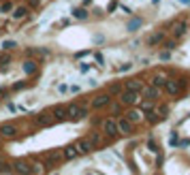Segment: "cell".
<instances>
[{
  "label": "cell",
  "mask_w": 190,
  "mask_h": 175,
  "mask_svg": "<svg viewBox=\"0 0 190 175\" xmlns=\"http://www.w3.org/2000/svg\"><path fill=\"white\" fill-rule=\"evenodd\" d=\"M15 41H2V49H7V51H11V49H15Z\"/></svg>",
  "instance_id": "cell-26"
},
{
  "label": "cell",
  "mask_w": 190,
  "mask_h": 175,
  "mask_svg": "<svg viewBox=\"0 0 190 175\" xmlns=\"http://www.w3.org/2000/svg\"><path fill=\"white\" fill-rule=\"evenodd\" d=\"M88 116V107H79V105H69L66 107V120H73V122H79Z\"/></svg>",
  "instance_id": "cell-1"
},
{
  "label": "cell",
  "mask_w": 190,
  "mask_h": 175,
  "mask_svg": "<svg viewBox=\"0 0 190 175\" xmlns=\"http://www.w3.org/2000/svg\"><path fill=\"white\" fill-rule=\"evenodd\" d=\"M0 139H2V137H0Z\"/></svg>",
  "instance_id": "cell-39"
},
{
  "label": "cell",
  "mask_w": 190,
  "mask_h": 175,
  "mask_svg": "<svg viewBox=\"0 0 190 175\" xmlns=\"http://www.w3.org/2000/svg\"><path fill=\"white\" fill-rule=\"evenodd\" d=\"M120 105H124V107H132V105H137L139 103V92H128V90H124V92L120 94Z\"/></svg>",
  "instance_id": "cell-2"
},
{
  "label": "cell",
  "mask_w": 190,
  "mask_h": 175,
  "mask_svg": "<svg viewBox=\"0 0 190 175\" xmlns=\"http://www.w3.org/2000/svg\"><path fill=\"white\" fill-rule=\"evenodd\" d=\"M177 143H179V139H177V132H175V135L171 137V145H177Z\"/></svg>",
  "instance_id": "cell-31"
},
{
  "label": "cell",
  "mask_w": 190,
  "mask_h": 175,
  "mask_svg": "<svg viewBox=\"0 0 190 175\" xmlns=\"http://www.w3.org/2000/svg\"><path fill=\"white\" fill-rule=\"evenodd\" d=\"M116 124H118V132H120V135H132V124L126 120V117L116 120Z\"/></svg>",
  "instance_id": "cell-7"
},
{
  "label": "cell",
  "mask_w": 190,
  "mask_h": 175,
  "mask_svg": "<svg viewBox=\"0 0 190 175\" xmlns=\"http://www.w3.org/2000/svg\"><path fill=\"white\" fill-rule=\"evenodd\" d=\"M88 139H90V143H92V145H98V143L103 141V135H100V132H92Z\"/></svg>",
  "instance_id": "cell-23"
},
{
  "label": "cell",
  "mask_w": 190,
  "mask_h": 175,
  "mask_svg": "<svg viewBox=\"0 0 190 175\" xmlns=\"http://www.w3.org/2000/svg\"><path fill=\"white\" fill-rule=\"evenodd\" d=\"M145 120H147L150 124H156V122H160V120H162V116H160L158 111H152V109H150V111H147V117H145Z\"/></svg>",
  "instance_id": "cell-19"
},
{
  "label": "cell",
  "mask_w": 190,
  "mask_h": 175,
  "mask_svg": "<svg viewBox=\"0 0 190 175\" xmlns=\"http://www.w3.org/2000/svg\"><path fill=\"white\" fill-rule=\"evenodd\" d=\"M73 15H75L77 19H85V15H88V13H85V9H75Z\"/></svg>",
  "instance_id": "cell-25"
},
{
  "label": "cell",
  "mask_w": 190,
  "mask_h": 175,
  "mask_svg": "<svg viewBox=\"0 0 190 175\" xmlns=\"http://www.w3.org/2000/svg\"><path fill=\"white\" fill-rule=\"evenodd\" d=\"M9 60H11L9 56H4V58H0V64H9Z\"/></svg>",
  "instance_id": "cell-34"
},
{
  "label": "cell",
  "mask_w": 190,
  "mask_h": 175,
  "mask_svg": "<svg viewBox=\"0 0 190 175\" xmlns=\"http://www.w3.org/2000/svg\"><path fill=\"white\" fill-rule=\"evenodd\" d=\"M162 41H165V32H154V34L147 39V45L154 47V45H158V43H162Z\"/></svg>",
  "instance_id": "cell-14"
},
{
  "label": "cell",
  "mask_w": 190,
  "mask_h": 175,
  "mask_svg": "<svg viewBox=\"0 0 190 175\" xmlns=\"http://www.w3.org/2000/svg\"><path fill=\"white\" fill-rule=\"evenodd\" d=\"M182 2H186V4H188V2H190V0H182Z\"/></svg>",
  "instance_id": "cell-38"
},
{
  "label": "cell",
  "mask_w": 190,
  "mask_h": 175,
  "mask_svg": "<svg viewBox=\"0 0 190 175\" xmlns=\"http://www.w3.org/2000/svg\"><path fill=\"white\" fill-rule=\"evenodd\" d=\"M150 109H152V100H147V103L141 105V111H150Z\"/></svg>",
  "instance_id": "cell-28"
},
{
  "label": "cell",
  "mask_w": 190,
  "mask_h": 175,
  "mask_svg": "<svg viewBox=\"0 0 190 175\" xmlns=\"http://www.w3.org/2000/svg\"><path fill=\"white\" fill-rule=\"evenodd\" d=\"M88 175H96V173H92V171H88Z\"/></svg>",
  "instance_id": "cell-37"
},
{
  "label": "cell",
  "mask_w": 190,
  "mask_h": 175,
  "mask_svg": "<svg viewBox=\"0 0 190 175\" xmlns=\"http://www.w3.org/2000/svg\"><path fill=\"white\" fill-rule=\"evenodd\" d=\"M62 156H64L66 160H73V158H77V156H79V152L75 150V145H69V147L62 152Z\"/></svg>",
  "instance_id": "cell-16"
},
{
  "label": "cell",
  "mask_w": 190,
  "mask_h": 175,
  "mask_svg": "<svg viewBox=\"0 0 190 175\" xmlns=\"http://www.w3.org/2000/svg\"><path fill=\"white\" fill-rule=\"evenodd\" d=\"M165 88H167V92H169V94H177L179 92L177 81H173V79H167V81H165Z\"/></svg>",
  "instance_id": "cell-17"
},
{
  "label": "cell",
  "mask_w": 190,
  "mask_h": 175,
  "mask_svg": "<svg viewBox=\"0 0 190 175\" xmlns=\"http://www.w3.org/2000/svg\"><path fill=\"white\" fill-rule=\"evenodd\" d=\"M11 9H13V4H11V2H4V4L0 7V13H7V11H11Z\"/></svg>",
  "instance_id": "cell-27"
},
{
  "label": "cell",
  "mask_w": 190,
  "mask_h": 175,
  "mask_svg": "<svg viewBox=\"0 0 190 175\" xmlns=\"http://www.w3.org/2000/svg\"><path fill=\"white\" fill-rule=\"evenodd\" d=\"M124 117H126L131 124H137V122H141L143 120V111L141 109H128V111L124 113Z\"/></svg>",
  "instance_id": "cell-9"
},
{
  "label": "cell",
  "mask_w": 190,
  "mask_h": 175,
  "mask_svg": "<svg viewBox=\"0 0 190 175\" xmlns=\"http://www.w3.org/2000/svg\"><path fill=\"white\" fill-rule=\"evenodd\" d=\"M165 47L169 49V51H171V49H175V41H167V43H165Z\"/></svg>",
  "instance_id": "cell-30"
},
{
  "label": "cell",
  "mask_w": 190,
  "mask_h": 175,
  "mask_svg": "<svg viewBox=\"0 0 190 175\" xmlns=\"http://www.w3.org/2000/svg\"><path fill=\"white\" fill-rule=\"evenodd\" d=\"M22 88H26V83L22 81V83H15V85H13V90H22Z\"/></svg>",
  "instance_id": "cell-33"
},
{
  "label": "cell",
  "mask_w": 190,
  "mask_h": 175,
  "mask_svg": "<svg viewBox=\"0 0 190 175\" xmlns=\"http://www.w3.org/2000/svg\"><path fill=\"white\" fill-rule=\"evenodd\" d=\"M103 135H107V137H118V135H120L116 120H111V117L103 120Z\"/></svg>",
  "instance_id": "cell-4"
},
{
  "label": "cell",
  "mask_w": 190,
  "mask_h": 175,
  "mask_svg": "<svg viewBox=\"0 0 190 175\" xmlns=\"http://www.w3.org/2000/svg\"><path fill=\"white\" fill-rule=\"evenodd\" d=\"M143 88H145V85H143L141 79H128V81L124 83V90H128V92H139L141 94Z\"/></svg>",
  "instance_id": "cell-8"
},
{
  "label": "cell",
  "mask_w": 190,
  "mask_h": 175,
  "mask_svg": "<svg viewBox=\"0 0 190 175\" xmlns=\"http://www.w3.org/2000/svg\"><path fill=\"white\" fill-rule=\"evenodd\" d=\"M141 23H143V19H139V17H137V19H131V22H128V26H126V30L135 32L137 28H141Z\"/></svg>",
  "instance_id": "cell-22"
},
{
  "label": "cell",
  "mask_w": 190,
  "mask_h": 175,
  "mask_svg": "<svg viewBox=\"0 0 190 175\" xmlns=\"http://www.w3.org/2000/svg\"><path fill=\"white\" fill-rule=\"evenodd\" d=\"M36 124H41V126H51V124H54V117L49 116V113H41V116L36 117Z\"/></svg>",
  "instance_id": "cell-15"
},
{
  "label": "cell",
  "mask_w": 190,
  "mask_h": 175,
  "mask_svg": "<svg viewBox=\"0 0 190 175\" xmlns=\"http://www.w3.org/2000/svg\"><path fill=\"white\" fill-rule=\"evenodd\" d=\"M0 164H4V158H2V156H0Z\"/></svg>",
  "instance_id": "cell-36"
},
{
  "label": "cell",
  "mask_w": 190,
  "mask_h": 175,
  "mask_svg": "<svg viewBox=\"0 0 190 175\" xmlns=\"http://www.w3.org/2000/svg\"><path fill=\"white\" fill-rule=\"evenodd\" d=\"M165 81H167L165 77H154V79H152V85L160 90V88H165Z\"/></svg>",
  "instance_id": "cell-24"
},
{
  "label": "cell",
  "mask_w": 190,
  "mask_h": 175,
  "mask_svg": "<svg viewBox=\"0 0 190 175\" xmlns=\"http://www.w3.org/2000/svg\"><path fill=\"white\" fill-rule=\"evenodd\" d=\"M111 105V94L105 92V94H96L92 98V109H105V107Z\"/></svg>",
  "instance_id": "cell-3"
},
{
  "label": "cell",
  "mask_w": 190,
  "mask_h": 175,
  "mask_svg": "<svg viewBox=\"0 0 190 175\" xmlns=\"http://www.w3.org/2000/svg\"><path fill=\"white\" fill-rule=\"evenodd\" d=\"M17 126L15 124H2L0 126V137H4V139H15L17 137Z\"/></svg>",
  "instance_id": "cell-5"
},
{
  "label": "cell",
  "mask_w": 190,
  "mask_h": 175,
  "mask_svg": "<svg viewBox=\"0 0 190 175\" xmlns=\"http://www.w3.org/2000/svg\"><path fill=\"white\" fill-rule=\"evenodd\" d=\"M30 4H32V7H39V4H41V0H30Z\"/></svg>",
  "instance_id": "cell-35"
},
{
  "label": "cell",
  "mask_w": 190,
  "mask_h": 175,
  "mask_svg": "<svg viewBox=\"0 0 190 175\" xmlns=\"http://www.w3.org/2000/svg\"><path fill=\"white\" fill-rule=\"evenodd\" d=\"M167 111H169V107H167V105H162V107H160V116H162V117L167 116Z\"/></svg>",
  "instance_id": "cell-32"
},
{
  "label": "cell",
  "mask_w": 190,
  "mask_h": 175,
  "mask_svg": "<svg viewBox=\"0 0 190 175\" xmlns=\"http://www.w3.org/2000/svg\"><path fill=\"white\" fill-rule=\"evenodd\" d=\"M186 30H188V23H186V22H177V23H175V28H173V34L182 36Z\"/></svg>",
  "instance_id": "cell-18"
},
{
  "label": "cell",
  "mask_w": 190,
  "mask_h": 175,
  "mask_svg": "<svg viewBox=\"0 0 190 175\" xmlns=\"http://www.w3.org/2000/svg\"><path fill=\"white\" fill-rule=\"evenodd\" d=\"M13 169H15V173H19V175H32L30 173V164L26 162V160H15Z\"/></svg>",
  "instance_id": "cell-11"
},
{
  "label": "cell",
  "mask_w": 190,
  "mask_h": 175,
  "mask_svg": "<svg viewBox=\"0 0 190 175\" xmlns=\"http://www.w3.org/2000/svg\"><path fill=\"white\" fill-rule=\"evenodd\" d=\"M28 164H30V173H32V175H45V164H43V162L32 160V162H28Z\"/></svg>",
  "instance_id": "cell-13"
},
{
  "label": "cell",
  "mask_w": 190,
  "mask_h": 175,
  "mask_svg": "<svg viewBox=\"0 0 190 175\" xmlns=\"http://www.w3.org/2000/svg\"><path fill=\"white\" fill-rule=\"evenodd\" d=\"M28 15V7H15V11H13V17L15 19H22Z\"/></svg>",
  "instance_id": "cell-21"
},
{
  "label": "cell",
  "mask_w": 190,
  "mask_h": 175,
  "mask_svg": "<svg viewBox=\"0 0 190 175\" xmlns=\"http://www.w3.org/2000/svg\"><path fill=\"white\" fill-rule=\"evenodd\" d=\"M73 145H75V150H77L79 154H90L92 150H94V145L90 143V139H77Z\"/></svg>",
  "instance_id": "cell-6"
},
{
  "label": "cell",
  "mask_w": 190,
  "mask_h": 175,
  "mask_svg": "<svg viewBox=\"0 0 190 175\" xmlns=\"http://www.w3.org/2000/svg\"><path fill=\"white\" fill-rule=\"evenodd\" d=\"M141 92H143V96H145V100H152V103L160 98V90H158V88H154V85H150V88H143Z\"/></svg>",
  "instance_id": "cell-10"
},
{
  "label": "cell",
  "mask_w": 190,
  "mask_h": 175,
  "mask_svg": "<svg viewBox=\"0 0 190 175\" xmlns=\"http://www.w3.org/2000/svg\"><path fill=\"white\" fill-rule=\"evenodd\" d=\"M51 117H54V122H66V109L64 107H56L51 111Z\"/></svg>",
  "instance_id": "cell-12"
},
{
  "label": "cell",
  "mask_w": 190,
  "mask_h": 175,
  "mask_svg": "<svg viewBox=\"0 0 190 175\" xmlns=\"http://www.w3.org/2000/svg\"><path fill=\"white\" fill-rule=\"evenodd\" d=\"M36 69H39V64H36L34 60H28L24 64V70H26V75H32V73H36Z\"/></svg>",
  "instance_id": "cell-20"
},
{
  "label": "cell",
  "mask_w": 190,
  "mask_h": 175,
  "mask_svg": "<svg viewBox=\"0 0 190 175\" xmlns=\"http://www.w3.org/2000/svg\"><path fill=\"white\" fill-rule=\"evenodd\" d=\"M147 147H150L152 152H158V145H156V141H150V143H147Z\"/></svg>",
  "instance_id": "cell-29"
}]
</instances>
